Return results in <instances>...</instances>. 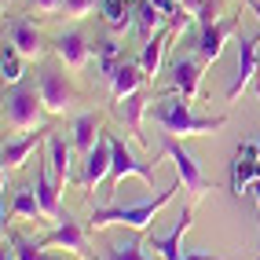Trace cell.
I'll return each instance as SVG.
<instances>
[{
  "mask_svg": "<svg viewBox=\"0 0 260 260\" xmlns=\"http://www.w3.org/2000/svg\"><path fill=\"white\" fill-rule=\"evenodd\" d=\"M143 66L140 62H121L117 66V74H114V81H110V95H114V103L117 99H125V95H132V92H140V84H143Z\"/></svg>",
  "mask_w": 260,
  "mask_h": 260,
  "instance_id": "obj_22",
  "label": "cell"
},
{
  "mask_svg": "<svg viewBox=\"0 0 260 260\" xmlns=\"http://www.w3.org/2000/svg\"><path fill=\"white\" fill-rule=\"evenodd\" d=\"M180 176L172 180L165 190H158L154 198H143V202H132V205H99V209H92V228H110V223H121V228H132V231H147L150 228V220L158 216L165 205L176 198V190H180Z\"/></svg>",
  "mask_w": 260,
  "mask_h": 260,
  "instance_id": "obj_2",
  "label": "cell"
},
{
  "mask_svg": "<svg viewBox=\"0 0 260 260\" xmlns=\"http://www.w3.org/2000/svg\"><path fill=\"white\" fill-rule=\"evenodd\" d=\"M95 8L99 0H62V15H70V19H88Z\"/></svg>",
  "mask_w": 260,
  "mask_h": 260,
  "instance_id": "obj_30",
  "label": "cell"
},
{
  "mask_svg": "<svg viewBox=\"0 0 260 260\" xmlns=\"http://www.w3.org/2000/svg\"><path fill=\"white\" fill-rule=\"evenodd\" d=\"M180 8H187L198 22H213V0H176Z\"/></svg>",
  "mask_w": 260,
  "mask_h": 260,
  "instance_id": "obj_31",
  "label": "cell"
},
{
  "mask_svg": "<svg viewBox=\"0 0 260 260\" xmlns=\"http://www.w3.org/2000/svg\"><path fill=\"white\" fill-rule=\"evenodd\" d=\"M33 8L44 15H55V11H62V0H33Z\"/></svg>",
  "mask_w": 260,
  "mask_h": 260,
  "instance_id": "obj_32",
  "label": "cell"
},
{
  "mask_svg": "<svg viewBox=\"0 0 260 260\" xmlns=\"http://www.w3.org/2000/svg\"><path fill=\"white\" fill-rule=\"evenodd\" d=\"M37 88H41V99H44V110L48 114H66V110L74 107V84H70V77H66V70H62L59 59L41 62Z\"/></svg>",
  "mask_w": 260,
  "mask_h": 260,
  "instance_id": "obj_4",
  "label": "cell"
},
{
  "mask_svg": "<svg viewBox=\"0 0 260 260\" xmlns=\"http://www.w3.org/2000/svg\"><path fill=\"white\" fill-rule=\"evenodd\" d=\"M249 194H253V198H256V209H260V180H256V183H253V190H249Z\"/></svg>",
  "mask_w": 260,
  "mask_h": 260,
  "instance_id": "obj_35",
  "label": "cell"
},
{
  "mask_svg": "<svg viewBox=\"0 0 260 260\" xmlns=\"http://www.w3.org/2000/svg\"><path fill=\"white\" fill-rule=\"evenodd\" d=\"M11 216H26V220H37L41 216V202H37V190H33V187H19V190H15Z\"/></svg>",
  "mask_w": 260,
  "mask_h": 260,
  "instance_id": "obj_26",
  "label": "cell"
},
{
  "mask_svg": "<svg viewBox=\"0 0 260 260\" xmlns=\"http://www.w3.org/2000/svg\"><path fill=\"white\" fill-rule=\"evenodd\" d=\"M51 48H55V59L66 66V70H84V66H88V55H92V48H88V41H84V33H81V29L59 33Z\"/></svg>",
  "mask_w": 260,
  "mask_h": 260,
  "instance_id": "obj_15",
  "label": "cell"
},
{
  "mask_svg": "<svg viewBox=\"0 0 260 260\" xmlns=\"http://www.w3.org/2000/svg\"><path fill=\"white\" fill-rule=\"evenodd\" d=\"M8 41L22 51V59H41V51H44L41 33H37V26H33L26 15H15V19L8 22Z\"/></svg>",
  "mask_w": 260,
  "mask_h": 260,
  "instance_id": "obj_18",
  "label": "cell"
},
{
  "mask_svg": "<svg viewBox=\"0 0 260 260\" xmlns=\"http://www.w3.org/2000/svg\"><path fill=\"white\" fill-rule=\"evenodd\" d=\"M169 41H172V29L165 26L161 33H154L150 41H143V51H140V66H143V74L154 81L161 74V59H165V48H169Z\"/></svg>",
  "mask_w": 260,
  "mask_h": 260,
  "instance_id": "obj_20",
  "label": "cell"
},
{
  "mask_svg": "<svg viewBox=\"0 0 260 260\" xmlns=\"http://www.w3.org/2000/svg\"><path fill=\"white\" fill-rule=\"evenodd\" d=\"M183 260H223V256H209V253H198V249H183Z\"/></svg>",
  "mask_w": 260,
  "mask_h": 260,
  "instance_id": "obj_33",
  "label": "cell"
},
{
  "mask_svg": "<svg viewBox=\"0 0 260 260\" xmlns=\"http://www.w3.org/2000/svg\"><path fill=\"white\" fill-rule=\"evenodd\" d=\"M41 246H62L66 253H74V256H88V242H84V231H81V223L66 213L62 220H55V231L44 235L41 238Z\"/></svg>",
  "mask_w": 260,
  "mask_h": 260,
  "instance_id": "obj_14",
  "label": "cell"
},
{
  "mask_svg": "<svg viewBox=\"0 0 260 260\" xmlns=\"http://www.w3.org/2000/svg\"><path fill=\"white\" fill-rule=\"evenodd\" d=\"M41 147V132H19V136H8L4 150H0V161H4V176L15 169H22L29 161V154Z\"/></svg>",
  "mask_w": 260,
  "mask_h": 260,
  "instance_id": "obj_16",
  "label": "cell"
},
{
  "mask_svg": "<svg viewBox=\"0 0 260 260\" xmlns=\"http://www.w3.org/2000/svg\"><path fill=\"white\" fill-rule=\"evenodd\" d=\"M256 180H260V140H246L231 158V194L235 198L249 194Z\"/></svg>",
  "mask_w": 260,
  "mask_h": 260,
  "instance_id": "obj_5",
  "label": "cell"
},
{
  "mask_svg": "<svg viewBox=\"0 0 260 260\" xmlns=\"http://www.w3.org/2000/svg\"><path fill=\"white\" fill-rule=\"evenodd\" d=\"M161 154H169V158L176 161V176L183 180V187H187L194 198H202L205 190H209V180H205V172H202L198 158H194L190 150H183V147L176 143V136H165V143H161Z\"/></svg>",
  "mask_w": 260,
  "mask_h": 260,
  "instance_id": "obj_7",
  "label": "cell"
},
{
  "mask_svg": "<svg viewBox=\"0 0 260 260\" xmlns=\"http://www.w3.org/2000/svg\"><path fill=\"white\" fill-rule=\"evenodd\" d=\"M103 260H161V256H147L140 242H110Z\"/></svg>",
  "mask_w": 260,
  "mask_h": 260,
  "instance_id": "obj_28",
  "label": "cell"
},
{
  "mask_svg": "<svg viewBox=\"0 0 260 260\" xmlns=\"http://www.w3.org/2000/svg\"><path fill=\"white\" fill-rule=\"evenodd\" d=\"M194 228V209H187L176 216V223H172V231H165V235H147V249H154L161 260H183V235Z\"/></svg>",
  "mask_w": 260,
  "mask_h": 260,
  "instance_id": "obj_8",
  "label": "cell"
},
{
  "mask_svg": "<svg viewBox=\"0 0 260 260\" xmlns=\"http://www.w3.org/2000/svg\"><path fill=\"white\" fill-rule=\"evenodd\" d=\"M70 132H74V136H70L74 147H77L81 154H88V150L95 147V140H99V117H95V114H77Z\"/></svg>",
  "mask_w": 260,
  "mask_h": 260,
  "instance_id": "obj_24",
  "label": "cell"
},
{
  "mask_svg": "<svg viewBox=\"0 0 260 260\" xmlns=\"http://www.w3.org/2000/svg\"><path fill=\"white\" fill-rule=\"evenodd\" d=\"M132 4H136V0H132Z\"/></svg>",
  "mask_w": 260,
  "mask_h": 260,
  "instance_id": "obj_37",
  "label": "cell"
},
{
  "mask_svg": "<svg viewBox=\"0 0 260 260\" xmlns=\"http://www.w3.org/2000/svg\"><path fill=\"white\" fill-rule=\"evenodd\" d=\"M147 117H150L165 136H176V140L209 136V132H216V128L228 125V117H223V114H216V117H202V114H194V107H190V99H187L183 92H169V95L150 99Z\"/></svg>",
  "mask_w": 260,
  "mask_h": 260,
  "instance_id": "obj_1",
  "label": "cell"
},
{
  "mask_svg": "<svg viewBox=\"0 0 260 260\" xmlns=\"http://www.w3.org/2000/svg\"><path fill=\"white\" fill-rule=\"evenodd\" d=\"M44 99H41V88H33V84L19 81L11 84L8 95H4V117L15 132H33L44 125Z\"/></svg>",
  "mask_w": 260,
  "mask_h": 260,
  "instance_id": "obj_3",
  "label": "cell"
},
{
  "mask_svg": "<svg viewBox=\"0 0 260 260\" xmlns=\"http://www.w3.org/2000/svg\"><path fill=\"white\" fill-rule=\"evenodd\" d=\"M11 242V249H15V260H55V256H48L41 242H29V238H19V235H8Z\"/></svg>",
  "mask_w": 260,
  "mask_h": 260,
  "instance_id": "obj_29",
  "label": "cell"
},
{
  "mask_svg": "<svg viewBox=\"0 0 260 260\" xmlns=\"http://www.w3.org/2000/svg\"><path fill=\"white\" fill-rule=\"evenodd\" d=\"M136 33H140L143 41H150L154 33H161L165 26H169V15L161 11V8H154L150 0H136Z\"/></svg>",
  "mask_w": 260,
  "mask_h": 260,
  "instance_id": "obj_21",
  "label": "cell"
},
{
  "mask_svg": "<svg viewBox=\"0 0 260 260\" xmlns=\"http://www.w3.org/2000/svg\"><path fill=\"white\" fill-rule=\"evenodd\" d=\"M99 11H103V22H107L110 33H125L136 22L132 0H99Z\"/></svg>",
  "mask_w": 260,
  "mask_h": 260,
  "instance_id": "obj_23",
  "label": "cell"
},
{
  "mask_svg": "<svg viewBox=\"0 0 260 260\" xmlns=\"http://www.w3.org/2000/svg\"><path fill=\"white\" fill-rule=\"evenodd\" d=\"M0 77H4V84H19L22 81V51L11 41L4 44V51H0Z\"/></svg>",
  "mask_w": 260,
  "mask_h": 260,
  "instance_id": "obj_25",
  "label": "cell"
},
{
  "mask_svg": "<svg viewBox=\"0 0 260 260\" xmlns=\"http://www.w3.org/2000/svg\"><path fill=\"white\" fill-rule=\"evenodd\" d=\"M110 165H114V143H110V132H99L95 147L84 154V172H81V187L92 190L95 183H103L110 176Z\"/></svg>",
  "mask_w": 260,
  "mask_h": 260,
  "instance_id": "obj_10",
  "label": "cell"
},
{
  "mask_svg": "<svg viewBox=\"0 0 260 260\" xmlns=\"http://www.w3.org/2000/svg\"><path fill=\"white\" fill-rule=\"evenodd\" d=\"M33 190H37V202H41V216H44V220H62V216H66L62 205H59L62 183L55 180V172H51L48 158L37 165V183H33Z\"/></svg>",
  "mask_w": 260,
  "mask_h": 260,
  "instance_id": "obj_13",
  "label": "cell"
},
{
  "mask_svg": "<svg viewBox=\"0 0 260 260\" xmlns=\"http://www.w3.org/2000/svg\"><path fill=\"white\" fill-rule=\"evenodd\" d=\"M253 84H256V95H260V81H253Z\"/></svg>",
  "mask_w": 260,
  "mask_h": 260,
  "instance_id": "obj_36",
  "label": "cell"
},
{
  "mask_svg": "<svg viewBox=\"0 0 260 260\" xmlns=\"http://www.w3.org/2000/svg\"><path fill=\"white\" fill-rule=\"evenodd\" d=\"M74 140H66L62 132H51L48 136V165L51 172H55V180L66 187V180H70V169H74Z\"/></svg>",
  "mask_w": 260,
  "mask_h": 260,
  "instance_id": "obj_19",
  "label": "cell"
},
{
  "mask_svg": "<svg viewBox=\"0 0 260 260\" xmlns=\"http://www.w3.org/2000/svg\"><path fill=\"white\" fill-rule=\"evenodd\" d=\"M150 110V99L143 95V92H132V95H125V99H117L114 103V114H117V121L128 128V136L140 147H147V136H143V114Z\"/></svg>",
  "mask_w": 260,
  "mask_h": 260,
  "instance_id": "obj_12",
  "label": "cell"
},
{
  "mask_svg": "<svg viewBox=\"0 0 260 260\" xmlns=\"http://www.w3.org/2000/svg\"><path fill=\"white\" fill-rule=\"evenodd\" d=\"M235 44H238V70H235V77H231V84H228V99H231V103L256 81V66H260V59H256V44H260V41H256V37H246V33H242Z\"/></svg>",
  "mask_w": 260,
  "mask_h": 260,
  "instance_id": "obj_11",
  "label": "cell"
},
{
  "mask_svg": "<svg viewBox=\"0 0 260 260\" xmlns=\"http://www.w3.org/2000/svg\"><path fill=\"white\" fill-rule=\"evenodd\" d=\"M121 62H125V59H121V48H117L114 41H103V44H99V77L110 84Z\"/></svg>",
  "mask_w": 260,
  "mask_h": 260,
  "instance_id": "obj_27",
  "label": "cell"
},
{
  "mask_svg": "<svg viewBox=\"0 0 260 260\" xmlns=\"http://www.w3.org/2000/svg\"><path fill=\"white\" fill-rule=\"evenodd\" d=\"M242 4H249V11L256 15V22H260V0H242Z\"/></svg>",
  "mask_w": 260,
  "mask_h": 260,
  "instance_id": "obj_34",
  "label": "cell"
},
{
  "mask_svg": "<svg viewBox=\"0 0 260 260\" xmlns=\"http://www.w3.org/2000/svg\"><path fill=\"white\" fill-rule=\"evenodd\" d=\"M110 143H114V165H110V176H107V190H103V194H114V187L125 180V176H140L147 187L154 183V169L147 165V161H140L136 158V154L125 147V140H117V136H110Z\"/></svg>",
  "mask_w": 260,
  "mask_h": 260,
  "instance_id": "obj_6",
  "label": "cell"
},
{
  "mask_svg": "<svg viewBox=\"0 0 260 260\" xmlns=\"http://www.w3.org/2000/svg\"><path fill=\"white\" fill-rule=\"evenodd\" d=\"M202 59H190V55H180V59H172L169 66V74H172V88L183 92L187 99H194L198 88H202Z\"/></svg>",
  "mask_w": 260,
  "mask_h": 260,
  "instance_id": "obj_17",
  "label": "cell"
},
{
  "mask_svg": "<svg viewBox=\"0 0 260 260\" xmlns=\"http://www.w3.org/2000/svg\"><path fill=\"white\" fill-rule=\"evenodd\" d=\"M238 29V15H223V19H213V22H202V33H198V59L209 66L223 55V41Z\"/></svg>",
  "mask_w": 260,
  "mask_h": 260,
  "instance_id": "obj_9",
  "label": "cell"
}]
</instances>
